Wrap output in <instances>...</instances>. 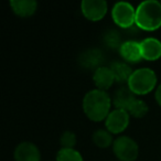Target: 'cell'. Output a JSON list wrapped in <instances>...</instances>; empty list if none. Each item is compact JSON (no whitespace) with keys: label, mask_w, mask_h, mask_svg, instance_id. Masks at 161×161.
<instances>
[{"label":"cell","mask_w":161,"mask_h":161,"mask_svg":"<svg viewBox=\"0 0 161 161\" xmlns=\"http://www.w3.org/2000/svg\"><path fill=\"white\" fill-rule=\"evenodd\" d=\"M130 115L128 112L124 109H117L115 108L114 110L109 113L107 118L105 119V126L106 129L113 135H118L120 132L125 131L129 125Z\"/></svg>","instance_id":"6"},{"label":"cell","mask_w":161,"mask_h":161,"mask_svg":"<svg viewBox=\"0 0 161 161\" xmlns=\"http://www.w3.org/2000/svg\"><path fill=\"white\" fill-rule=\"evenodd\" d=\"M105 44L107 45L110 49H118L120 47V45L123 44L121 42V38L120 34L116 31V30H108L105 32L103 38Z\"/></svg>","instance_id":"19"},{"label":"cell","mask_w":161,"mask_h":161,"mask_svg":"<svg viewBox=\"0 0 161 161\" xmlns=\"http://www.w3.org/2000/svg\"><path fill=\"white\" fill-rule=\"evenodd\" d=\"M113 21L121 29H130L136 25V8L129 3L119 1L112 9Z\"/></svg>","instance_id":"4"},{"label":"cell","mask_w":161,"mask_h":161,"mask_svg":"<svg viewBox=\"0 0 161 161\" xmlns=\"http://www.w3.org/2000/svg\"><path fill=\"white\" fill-rule=\"evenodd\" d=\"M108 5L104 0H83L80 3V11L87 20L99 21L106 16Z\"/></svg>","instance_id":"7"},{"label":"cell","mask_w":161,"mask_h":161,"mask_svg":"<svg viewBox=\"0 0 161 161\" xmlns=\"http://www.w3.org/2000/svg\"><path fill=\"white\" fill-rule=\"evenodd\" d=\"M112 104L113 101L107 92L95 88L87 92L84 96L83 110L88 119L98 123L107 118Z\"/></svg>","instance_id":"1"},{"label":"cell","mask_w":161,"mask_h":161,"mask_svg":"<svg viewBox=\"0 0 161 161\" xmlns=\"http://www.w3.org/2000/svg\"><path fill=\"white\" fill-rule=\"evenodd\" d=\"M113 134H110L107 129H98L95 130L93 134V142L101 149H105L114 143Z\"/></svg>","instance_id":"16"},{"label":"cell","mask_w":161,"mask_h":161,"mask_svg":"<svg viewBox=\"0 0 161 161\" xmlns=\"http://www.w3.org/2000/svg\"><path fill=\"white\" fill-rule=\"evenodd\" d=\"M76 135L73 131L66 130L64 131L60 137V145L63 149H74V147L76 146Z\"/></svg>","instance_id":"20"},{"label":"cell","mask_w":161,"mask_h":161,"mask_svg":"<svg viewBox=\"0 0 161 161\" xmlns=\"http://www.w3.org/2000/svg\"><path fill=\"white\" fill-rule=\"evenodd\" d=\"M157 74L149 67L135 69L128 80L127 86L135 95H147L157 88Z\"/></svg>","instance_id":"3"},{"label":"cell","mask_w":161,"mask_h":161,"mask_svg":"<svg viewBox=\"0 0 161 161\" xmlns=\"http://www.w3.org/2000/svg\"><path fill=\"white\" fill-rule=\"evenodd\" d=\"M14 161H41V153L38 146L31 141H22L14 152Z\"/></svg>","instance_id":"8"},{"label":"cell","mask_w":161,"mask_h":161,"mask_svg":"<svg viewBox=\"0 0 161 161\" xmlns=\"http://www.w3.org/2000/svg\"><path fill=\"white\" fill-rule=\"evenodd\" d=\"M135 94L129 90V87H120L115 92L114 97L112 98L113 104L115 105V107L117 109H124L127 112V109L129 108V106L131 105V103L135 101Z\"/></svg>","instance_id":"14"},{"label":"cell","mask_w":161,"mask_h":161,"mask_svg":"<svg viewBox=\"0 0 161 161\" xmlns=\"http://www.w3.org/2000/svg\"><path fill=\"white\" fill-rule=\"evenodd\" d=\"M142 60L146 61H157L161 58V41L157 38L143 39L140 42Z\"/></svg>","instance_id":"10"},{"label":"cell","mask_w":161,"mask_h":161,"mask_svg":"<svg viewBox=\"0 0 161 161\" xmlns=\"http://www.w3.org/2000/svg\"><path fill=\"white\" fill-rule=\"evenodd\" d=\"M136 25L143 31H156L161 27V3L146 0L136 8Z\"/></svg>","instance_id":"2"},{"label":"cell","mask_w":161,"mask_h":161,"mask_svg":"<svg viewBox=\"0 0 161 161\" xmlns=\"http://www.w3.org/2000/svg\"><path fill=\"white\" fill-rule=\"evenodd\" d=\"M119 54L126 63L130 64L139 63L142 60L140 42H137L135 40L125 41L119 47Z\"/></svg>","instance_id":"9"},{"label":"cell","mask_w":161,"mask_h":161,"mask_svg":"<svg viewBox=\"0 0 161 161\" xmlns=\"http://www.w3.org/2000/svg\"><path fill=\"white\" fill-rule=\"evenodd\" d=\"M93 82L97 90L106 92L108 88L112 87L116 80H115V76L109 66H101L95 69L93 73Z\"/></svg>","instance_id":"11"},{"label":"cell","mask_w":161,"mask_h":161,"mask_svg":"<svg viewBox=\"0 0 161 161\" xmlns=\"http://www.w3.org/2000/svg\"><path fill=\"white\" fill-rule=\"evenodd\" d=\"M109 67L115 76V80L118 83H128V80L134 72L127 63L119 62V61L112 63Z\"/></svg>","instance_id":"15"},{"label":"cell","mask_w":161,"mask_h":161,"mask_svg":"<svg viewBox=\"0 0 161 161\" xmlns=\"http://www.w3.org/2000/svg\"><path fill=\"white\" fill-rule=\"evenodd\" d=\"M154 98L156 102L158 103L159 106H161V84H159L156 88V93H154Z\"/></svg>","instance_id":"21"},{"label":"cell","mask_w":161,"mask_h":161,"mask_svg":"<svg viewBox=\"0 0 161 161\" xmlns=\"http://www.w3.org/2000/svg\"><path fill=\"white\" fill-rule=\"evenodd\" d=\"M9 5L14 14L20 18H29L38 9V3L34 0H11Z\"/></svg>","instance_id":"12"},{"label":"cell","mask_w":161,"mask_h":161,"mask_svg":"<svg viewBox=\"0 0 161 161\" xmlns=\"http://www.w3.org/2000/svg\"><path fill=\"white\" fill-rule=\"evenodd\" d=\"M56 161H84V159L77 150L61 148L56 153Z\"/></svg>","instance_id":"18"},{"label":"cell","mask_w":161,"mask_h":161,"mask_svg":"<svg viewBox=\"0 0 161 161\" xmlns=\"http://www.w3.org/2000/svg\"><path fill=\"white\" fill-rule=\"evenodd\" d=\"M127 112L130 116L135 117V118H143L149 112V107H148L147 103L145 101L136 97L135 101L131 103V105L129 106V108L127 109Z\"/></svg>","instance_id":"17"},{"label":"cell","mask_w":161,"mask_h":161,"mask_svg":"<svg viewBox=\"0 0 161 161\" xmlns=\"http://www.w3.org/2000/svg\"><path fill=\"white\" fill-rule=\"evenodd\" d=\"M104 61V56L101 50L98 49H88L84 51L80 55L78 62L85 69H97L102 66V63Z\"/></svg>","instance_id":"13"},{"label":"cell","mask_w":161,"mask_h":161,"mask_svg":"<svg viewBox=\"0 0 161 161\" xmlns=\"http://www.w3.org/2000/svg\"><path fill=\"white\" fill-rule=\"evenodd\" d=\"M113 151L119 161H135L138 158L139 147L132 138L120 136L115 139L113 143Z\"/></svg>","instance_id":"5"}]
</instances>
